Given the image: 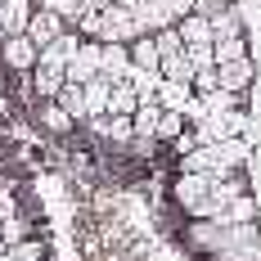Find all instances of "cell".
<instances>
[{
  "instance_id": "cell-1",
  "label": "cell",
  "mask_w": 261,
  "mask_h": 261,
  "mask_svg": "<svg viewBox=\"0 0 261 261\" xmlns=\"http://www.w3.org/2000/svg\"><path fill=\"white\" fill-rule=\"evenodd\" d=\"M207 261H261V225L257 221L225 225V243L207 252Z\"/></svg>"
},
{
  "instance_id": "cell-2",
  "label": "cell",
  "mask_w": 261,
  "mask_h": 261,
  "mask_svg": "<svg viewBox=\"0 0 261 261\" xmlns=\"http://www.w3.org/2000/svg\"><path fill=\"white\" fill-rule=\"evenodd\" d=\"M212 185H216V176H207V171H176V180H171V203H176L185 216H194L198 203L212 194Z\"/></svg>"
},
{
  "instance_id": "cell-3",
  "label": "cell",
  "mask_w": 261,
  "mask_h": 261,
  "mask_svg": "<svg viewBox=\"0 0 261 261\" xmlns=\"http://www.w3.org/2000/svg\"><path fill=\"white\" fill-rule=\"evenodd\" d=\"M0 68H5V72H14V77H27V72L36 68V45H32V36H27V32L5 36V41H0Z\"/></svg>"
},
{
  "instance_id": "cell-4",
  "label": "cell",
  "mask_w": 261,
  "mask_h": 261,
  "mask_svg": "<svg viewBox=\"0 0 261 261\" xmlns=\"http://www.w3.org/2000/svg\"><path fill=\"white\" fill-rule=\"evenodd\" d=\"M252 81H257V63H252V54L230 59V63H216V90L243 95V90H252Z\"/></svg>"
},
{
  "instance_id": "cell-5",
  "label": "cell",
  "mask_w": 261,
  "mask_h": 261,
  "mask_svg": "<svg viewBox=\"0 0 261 261\" xmlns=\"http://www.w3.org/2000/svg\"><path fill=\"white\" fill-rule=\"evenodd\" d=\"M68 27V18L59 14V9H45V5H36L32 9V18H27V36H32V45L41 50V45H50L54 36Z\"/></svg>"
},
{
  "instance_id": "cell-6",
  "label": "cell",
  "mask_w": 261,
  "mask_h": 261,
  "mask_svg": "<svg viewBox=\"0 0 261 261\" xmlns=\"http://www.w3.org/2000/svg\"><path fill=\"white\" fill-rule=\"evenodd\" d=\"M90 77H99V41L81 36V45L72 50V59H68V81L86 86Z\"/></svg>"
},
{
  "instance_id": "cell-7",
  "label": "cell",
  "mask_w": 261,
  "mask_h": 261,
  "mask_svg": "<svg viewBox=\"0 0 261 261\" xmlns=\"http://www.w3.org/2000/svg\"><path fill=\"white\" fill-rule=\"evenodd\" d=\"M90 130L99 140H108V144H117V149H126L135 140V126H130L126 113H99V117H90Z\"/></svg>"
},
{
  "instance_id": "cell-8",
  "label": "cell",
  "mask_w": 261,
  "mask_h": 261,
  "mask_svg": "<svg viewBox=\"0 0 261 261\" xmlns=\"http://www.w3.org/2000/svg\"><path fill=\"white\" fill-rule=\"evenodd\" d=\"M99 77H108V81L130 77V50L122 41H99Z\"/></svg>"
},
{
  "instance_id": "cell-9",
  "label": "cell",
  "mask_w": 261,
  "mask_h": 261,
  "mask_svg": "<svg viewBox=\"0 0 261 261\" xmlns=\"http://www.w3.org/2000/svg\"><path fill=\"white\" fill-rule=\"evenodd\" d=\"M63 81H68L63 68H54V63H41V59H36V68L27 72V90H32V99H54Z\"/></svg>"
},
{
  "instance_id": "cell-10",
  "label": "cell",
  "mask_w": 261,
  "mask_h": 261,
  "mask_svg": "<svg viewBox=\"0 0 261 261\" xmlns=\"http://www.w3.org/2000/svg\"><path fill=\"white\" fill-rule=\"evenodd\" d=\"M176 32H180L185 45H212V18L207 14H198V9H189L176 18Z\"/></svg>"
},
{
  "instance_id": "cell-11",
  "label": "cell",
  "mask_w": 261,
  "mask_h": 261,
  "mask_svg": "<svg viewBox=\"0 0 261 261\" xmlns=\"http://www.w3.org/2000/svg\"><path fill=\"white\" fill-rule=\"evenodd\" d=\"M126 50H130V68L135 72H158V41H153V32H140L135 41H126Z\"/></svg>"
},
{
  "instance_id": "cell-12",
  "label": "cell",
  "mask_w": 261,
  "mask_h": 261,
  "mask_svg": "<svg viewBox=\"0 0 261 261\" xmlns=\"http://www.w3.org/2000/svg\"><path fill=\"white\" fill-rule=\"evenodd\" d=\"M108 90H113L108 77H90L86 86H81V95H86V122L99 117V113H108Z\"/></svg>"
},
{
  "instance_id": "cell-13",
  "label": "cell",
  "mask_w": 261,
  "mask_h": 261,
  "mask_svg": "<svg viewBox=\"0 0 261 261\" xmlns=\"http://www.w3.org/2000/svg\"><path fill=\"white\" fill-rule=\"evenodd\" d=\"M158 117H162V104H158V99H140V104H135V113H130V126H135V135H140V140H153Z\"/></svg>"
},
{
  "instance_id": "cell-14",
  "label": "cell",
  "mask_w": 261,
  "mask_h": 261,
  "mask_svg": "<svg viewBox=\"0 0 261 261\" xmlns=\"http://www.w3.org/2000/svg\"><path fill=\"white\" fill-rule=\"evenodd\" d=\"M36 117H41V126L50 130V135H68V130L77 126V122H72L63 108L54 104V99H36Z\"/></svg>"
},
{
  "instance_id": "cell-15",
  "label": "cell",
  "mask_w": 261,
  "mask_h": 261,
  "mask_svg": "<svg viewBox=\"0 0 261 261\" xmlns=\"http://www.w3.org/2000/svg\"><path fill=\"white\" fill-rule=\"evenodd\" d=\"M185 130H189V117H185L180 108H162V117H158L153 140H158V144H171V140H180Z\"/></svg>"
},
{
  "instance_id": "cell-16",
  "label": "cell",
  "mask_w": 261,
  "mask_h": 261,
  "mask_svg": "<svg viewBox=\"0 0 261 261\" xmlns=\"http://www.w3.org/2000/svg\"><path fill=\"white\" fill-rule=\"evenodd\" d=\"M54 104L63 108L72 122H86V95H81L77 81H63V86H59V95H54Z\"/></svg>"
},
{
  "instance_id": "cell-17",
  "label": "cell",
  "mask_w": 261,
  "mask_h": 261,
  "mask_svg": "<svg viewBox=\"0 0 261 261\" xmlns=\"http://www.w3.org/2000/svg\"><path fill=\"white\" fill-rule=\"evenodd\" d=\"M243 54H252L243 32H239V36H216V41H212V63H230V59H243Z\"/></svg>"
},
{
  "instance_id": "cell-18",
  "label": "cell",
  "mask_w": 261,
  "mask_h": 261,
  "mask_svg": "<svg viewBox=\"0 0 261 261\" xmlns=\"http://www.w3.org/2000/svg\"><path fill=\"white\" fill-rule=\"evenodd\" d=\"M135 104H140V95H135V86L130 81H113V90H108V113H135Z\"/></svg>"
},
{
  "instance_id": "cell-19",
  "label": "cell",
  "mask_w": 261,
  "mask_h": 261,
  "mask_svg": "<svg viewBox=\"0 0 261 261\" xmlns=\"http://www.w3.org/2000/svg\"><path fill=\"white\" fill-rule=\"evenodd\" d=\"M153 41H158V59H167V54H180V50H185V41H180V32H176V23L158 27Z\"/></svg>"
},
{
  "instance_id": "cell-20",
  "label": "cell",
  "mask_w": 261,
  "mask_h": 261,
  "mask_svg": "<svg viewBox=\"0 0 261 261\" xmlns=\"http://www.w3.org/2000/svg\"><path fill=\"white\" fill-rule=\"evenodd\" d=\"M5 162H9V149H5V140H0V171H5Z\"/></svg>"
},
{
  "instance_id": "cell-21",
  "label": "cell",
  "mask_w": 261,
  "mask_h": 261,
  "mask_svg": "<svg viewBox=\"0 0 261 261\" xmlns=\"http://www.w3.org/2000/svg\"><path fill=\"white\" fill-rule=\"evenodd\" d=\"M5 189H9V180H5V171H0V194H5Z\"/></svg>"
}]
</instances>
